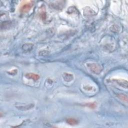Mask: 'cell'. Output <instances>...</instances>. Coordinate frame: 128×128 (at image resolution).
I'll list each match as a JSON object with an SVG mask.
<instances>
[{
	"mask_svg": "<svg viewBox=\"0 0 128 128\" xmlns=\"http://www.w3.org/2000/svg\"><path fill=\"white\" fill-rule=\"evenodd\" d=\"M40 16H41V19L45 21L46 19V18H47V15H46V12H42V13H41Z\"/></svg>",
	"mask_w": 128,
	"mask_h": 128,
	"instance_id": "cell-11",
	"label": "cell"
},
{
	"mask_svg": "<svg viewBox=\"0 0 128 128\" xmlns=\"http://www.w3.org/2000/svg\"><path fill=\"white\" fill-rule=\"evenodd\" d=\"M26 77L29 79H31L35 81H38L40 79V76L34 73H28L26 75Z\"/></svg>",
	"mask_w": 128,
	"mask_h": 128,
	"instance_id": "cell-4",
	"label": "cell"
},
{
	"mask_svg": "<svg viewBox=\"0 0 128 128\" xmlns=\"http://www.w3.org/2000/svg\"><path fill=\"white\" fill-rule=\"evenodd\" d=\"M114 81L116 82V83L119 85V86H121L125 89L128 88V82L125 80H121V79H115L114 80Z\"/></svg>",
	"mask_w": 128,
	"mask_h": 128,
	"instance_id": "cell-3",
	"label": "cell"
},
{
	"mask_svg": "<svg viewBox=\"0 0 128 128\" xmlns=\"http://www.w3.org/2000/svg\"><path fill=\"white\" fill-rule=\"evenodd\" d=\"M85 106L91 108V109H95L96 107V104L95 103H89L85 104Z\"/></svg>",
	"mask_w": 128,
	"mask_h": 128,
	"instance_id": "cell-10",
	"label": "cell"
},
{
	"mask_svg": "<svg viewBox=\"0 0 128 128\" xmlns=\"http://www.w3.org/2000/svg\"><path fill=\"white\" fill-rule=\"evenodd\" d=\"M87 66L89 70L95 74H99L103 71L102 66L96 63H88L87 64Z\"/></svg>",
	"mask_w": 128,
	"mask_h": 128,
	"instance_id": "cell-1",
	"label": "cell"
},
{
	"mask_svg": "<svg viewBox=\"0 0 128 128\" xmlns=\"http://www.w3.org/2000/svg\"><path fill=\"white\" fill-rule=\"evenodd\" d=\"M33 5V4L32 1L25 3L22 5L21 8V12L23 13H28V12L31 10Z\"/></svg>",
	"mask_w": 128,
	"mask_h": 128,
	"instance_id": "cell-2",
	"label": "cell"
},
{
	"mask_svg": "<svg viewBox=\"0 0 128 128\" xmlns=\"http://www.w3.org/2000/svg\"><path fill=\"white\" fill-rule=\"evenodd\" d=\"M63 79L64 80H65V81L67 82H69L72 81L73 79H74V77H73V75L71 74H69V73H65L63 74Z\"/></svg>",
	"mask_w": 128,
	"mask_h": 128,
	"instance_id": "cell-5",
	"label": "cell"
},
{
	"mask_svg": "<svg viewBox=\"0 0 128 128\" xmlns=\"http://www.w3.org/2000/svg\"><path fill=\"white\" fill-rule=\"evenodd\" d=\"M34 107V104H29V105H27L25 106H19V107H17V108L18 109L20 110H23V111H26L28 110L31 109L33 108Z\"/></svg>",
	"mask_w": 128,
	"mask_h": 128,
	"instance_id": "cell-6",
	"label": "cell"
},
{
	"mask_svg": "<svg viewBox=\"0 0 128 128\" xmlns=\"http://www.w3.org/2000/svg\"><path fill=\"white\" fill-rule=\"evenodd\" d=\"M33 45L32 44H26L23 46V49L24 51H29L33 49Z\"/></svg>",
	"mask_w": 128,
	"mask_h": 128,
	"instance_id": "cell-7",
	"label": "cell"
},
{
	"mask_svg": "<svg viewBox=\"0 0 128 128\" xmlns=\"http://www.w3.org/2000/svg\"><path fill=\"white\" fill-rule=\"evenodd\" d=\"M67 123L69 124L70 125L72 126H74L77 124H78V122L77 120L73 119V118H70L67 120Z\"/></svg>",
	"mask_w": 128,
	"mask_h": 128,
	"instance_id": "cell-9",
	"label": "cell"
},
{
	"mask_svg": "<svg viewBox=\"0 0 128 128\" xmlns=\"http://www.w3.org/2000/svg\"><path fill=\"white\" fill-rule=\"evenodd\" d=\"M117 97L118 98L121 100V101H122L124 102H128V97L127 95L123 94H119L117 95Z\"/></svg>",
	"mask_w": 128,
	"mask_h": 128,
	"instance_id": "cell-8",
	"label": "cell"
}]
</instances>
